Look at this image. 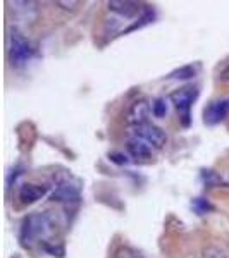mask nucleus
Segmentation results:
<instances>
[{
    "instance_id": "nucleus-4",
    "label": "nucleus",
    "mask_w": 229,
    "mask_h": 258,
    "mask_svg": "<svg viewBox=\"0 0 229 258\" xmlns=\"http://www.w3.org/2000/svg\"><path fill=\"white\" fill-rule=\"evenodd\" d=\"M131 133L135 138L143 140L145 143H148L152 148L160 150L167 145V135H165V131L152 122H145V124H140V126L131 127Z\"/></svg>"
},
{
    "instance_id": "nucleus-18",
    "label": "nucleus",
    "mask_w": 229,
    "mask_h": 258,
    "mask_svg": "<svg viewBox=\"0 0 229 258\" xmlns=\"http://www.w3.org/2000/svg\"><path fill=\"white\" fill-rule=\"evenodd\" d=\"M203 258H227L219 248H207L203 251Z\"/></svg>"
},
{
    "instance_id": "nucleus-9",
    "label": "nucleus",
    "mask_w": 229,
    "mask_h": 258,
    "mask_svg": "<svg viewBox=\"0 0 229 258\" xmlns=\"http://www.w3.org/2000/svg\"><path fill=\"white\" fill-rule=\"evenodd\" d=\"M50 186L47 184H23L19 188L18 198L23 205H33L48 195Z\"/></svg>"
},
{
    "instance_id": "nucleus-8",
    "label": "nucleus",
    "mask_w": 229,
    "mask_h": 258,
    "mask_svg": "<svg viewBox=\"0 0 229 258\" xmlns=\"http://www.w3.org/2000/svg\"><path fill=\"white\" fill-rule=\"evenodd\" d=\"M126 150H128V155H130L135 162H140V164H143V162H150L153 159L152 147H150L148 143H145L143 140L135 138V136L128 140Z\"/></svg>"
},
{
    "instance_id": "nucleus-3",
    "label": "nucleus",
    "mask_w": 229,
    "mask_h": 258,
    "mask_svg": "<svg viewBox=\"0 0 229 258\" xmlns=\"http://www.w3.org/2000/svg\"><path fill=\"white\" fill-rule=\"evenodd\" d=\"M35 55V47L23 33L18 30H12L9 35V59L11 64L16 68H21L26 62H30Z\"/></svg>"
},
{
    "instance_id": "nucleus-6",
    "label": "nucleus",
    "mask_w": 229,
    "mask_h": 258,
    "mask_svg": "<svg viewBox=\"0 0 229 258\" xmlns=\"http://www.w3.org/2000/svg\"><path fill=\"white\" fill-rule=\"evenodd\" d=\"M110 12L121 16L123 19H133L143 12V6L140 2H133V0H110L107 2Z\"/></svg>"
},
{
    "instance_id": "nucleus-16",
    "label": "nucleus",
    "mask_w": 229,
    "mask_h": 258,
    "mask_svg": "<svg viewBox=\"0 0 229 258\" xmlns=\"http://www.w3.org/2000/svg\"><path fill=\"white\" fill-rule=\"evenodd\" d=\"M202 177L203 181H205V184L209 186V188H214V186L220 184V177L217 176V174L214 172V170H202Z\"/></svg>"
},
{
    "instance_id": "nucleus-14",
    "label": "nucleus",
    "mask_w": 229,
    "mask_h": 258,
    "mask_svg": "<svg viewBox=\"0 0 229 258\" xmlns=\"http://www.w3.org/2000/svg\"><path fill=\"white\" fill-rule=\"evenodd\" d=\"M114 258H145L138 249L131 248V246H119L116 249Z\"/></svg>"
},
{
    "instance_id": "nucleus-11",
    "label": "nucleus",
    "mask_w": 229,
    "mask_h": 258,
    "mask_svg": "<svg viewBox=\"0 0 229 258\" xmlns=\"http://www.w3.org/2000/svg\"><path fill=\"white\" fill-rule=\"evenodd\" d=\"M191 210L197 215H207L210 212H214V205L210 203V200L203 198V197H197L191 200Z\"/></svg>"
},
{
    "instance_id": "nucleus-20",
    "label": "nucleus",
    "mask_w": 229,
    "mask_h": 258,
    "mask_svg": "<svg viewBox=\"0 0 229 258\" xmlns=\"http://www.w3.org/2000/svg\"><path fill=\"white\" fill-rule=\"evenodd\" d=\"M227 181H229V172H227Z\"/></svg>"
},
{
    "instance_id": "nucleus-10",
    "label": "nucleus",
    "mask_w": 229,
    "mask_h": 258,
    "mask_svg": "<svg viewBox=\"0 0 229 258\" xmlns=\"http://www.w3.org/2000/svg\"><path fill=\"white\" fill-rule=\"evenodd\" d=\"M48 200L50 202H59V203L78 202V200H80V189H78V186L71 184V182H61V184L50 193Z\"/></svg>"
},
{
    "instance_id": "nucleus-12",
    "label": "nucleus",
    "mask_w": 229,
    "mask_h": 258,
    "mask_svg": "<svg viewBox=\"0 0 229 258\" xmlns=\"http://www.w3.org/2000/svg\"><path fill=\"white\" fill-rule=\"evenodd\" d=\"M197 74V68L195 66H183V68L176 69L174 73L169 74L170 80H191Z\"/></svg>"
},
{
    "instance_id": "nucleus-15",
    "label": "nucleus",
    "mask_w": 229,
    "mask_h": 258,
    "mask_svg": "<svg viewBox=\"0 0 229 258\" xmlns=\"http://www.w3.org/2000/svg\"><path fill=\"white\" fill-rule=\"evenodd\" d=\"M41 248L52 256H64V248L61 244H52L50 241H41Z\"/></svg>"
},
{
    "instance_id": "nucleus-5",
    "label": "nucleus",
    "mask_w": 229,
    "mask_h": 258,
    "mask_svg": "<svg viewBox=\"0 0 229 258\" xmlns=\"http://www.w3.org/2000/svg\"><path fill=\"white\" fill-rule=\"evenodd\" d=\"M229 114V97L227 98H220L214 100L203 110V122L207 126H215L220 120H224Z\"/></svg>"
},
{
    "instance_id": "nucleus-17",
    "label": "nucleus",
    "mask_w": 229,
    "mask_h": 258,
    "mask_svg": "<svg viewBox=\"0 0 229 258\" xmlns=\"http://www.w3.org/2000/svg\"><path fill=\"white\" fill-rule=\"evenodd\" d=\"M109 159L114 162V164H118V165H126L128 162V157L124 155V153H119V152H112V153H109Z\"/></svg>"
},
{
    "instance_id": "nucleus-2",
    "label": "nucleus",
    "mask_w": 229,
    "mask_h": 258,
    "mask_svg": "<svg viewBox=\"0 0 229 258\" xmlns=\"http://www.w3.org/2000/svg\"><path fill=\"white\" fill-rule=\"evenodd\" d=\"M197 98L198 88L193 85L183 86V88L170 93V102H173L174 109L180 112V122L183 127H188L191 124V107Z\"/></svg>"
},
{
    "instance_id": "nucleus-1",
    "label": "nucleus",
    "mask_w": 229,
    "mask_h": 258,
    "mask_svg": "<svg viewBox=\"0 0 229 258\" xmlns=\"http://www.w3.org/2000/svg\"><path fill=\"white\" fill-rule=\"evenodd\" d=\"M55 227H57V219L50 212L30 214L21 222L19 239L24 246H31L36 241H41L47 238V236L53 234Z\"/></svg>"
},
{
    "instance_id": "nucleus-7",
    "label": "nucleus",
    "mask_w": 229,
    "mask_h": 258,
    "mask_svg": "<svg viewBox=\"0 0 229 258\" xmlns=\"http://www.w3.org/2000/svg\"><path fill=\"white\" fill-rule=\"evenodd\" d=\"M152 112V105L147 102V100H136L135 103H131V107L128 109V114H126V122L130 124L131 127L135 126H140V124H145V122H150L148 120V115Z\"/></svg>"
},
{
    "instance_id": "nucleus-19",
    "label": "nucleus",
    "mask_w": 229,
    "mask_h": 258,
    "mask_svg": "<svg viewBox=\"0 0 229 258\" xmlns=\"http://www.w3.org/2000/svg\"><path fill=\"white\" fill-rule=\"evenodd\" d=\"M57 6L62 7V9H66V11H74L78 6H80V2H61V0H57Z\"/></svg>"
},
{
    "instance_id": "nucleus-13",
    "label": "nucleus",
    "mask_w": 229,
    "mask_h": 258,
    "mask_svg": "<svg viewBox=\"0 0 229 258\" xmlns=\"http://www.w3.org/2000/svg\"><path fill=\"white\" fill-rule=\"evenodd\" d=\"M152 114L153 117L162 119L167 115V100L165 98H155L152 102Z\"/></svg>"
}]
</instances>
